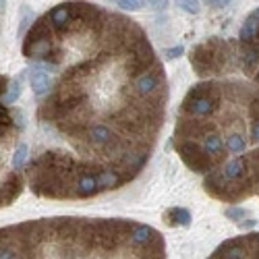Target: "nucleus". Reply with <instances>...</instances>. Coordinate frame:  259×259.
Segmentation results:
<instances>
[{"mask_svg": "<svg viewBox=\"0 0 259 259\" xmlns=\"http://www.w3.org/2000/svg\"><path fill=\"white\" fill-rule=\"evenodd\" d=\"M160 90H164V73H162V64H156L149 71H143L133 79V92L137 98H152Z\"/></svg>", "mask_w": 259, "mask_h": 259, "instance_id": "nucleus-1", "label": "nucleus"}, {"mask_svg": "<svg viewBox=\"0 0 259 259\" xmlns=\"http://www.w3.org/2000/svg\"><path fill=\"white\" fill-rule=\"evenodd\" d=\"M29 81H31V90L35 94V98H44L50 94V88H52V77L48 71H41L37 67H31L29 69Z\"/></svg>", "mask_w": 259, "mask_h": 259, "instance_id": "nucleus-2", "label": "nucleus"}, {"mask_svg": "<svg viewBox=\"0 0 259 259\" xmlns=\"http://www.w3.org/2000/svg\"><path fill=\"white\" fill-rule=\"evenodd\" d=\"M164 218L170 226H189L191 224V213L185 207H170Z\"/></svg>", "mask_w": 259, "mask_h": 259, "instance_id": "nucleus-3", "label": "nucleus"}, {"mask_svg": "<svg viewBox=\"0 0 259 259\" xmlns=\"http://www.w3.org/2000/svg\"><path fill=\"white\" fill-rule=\"evenodd\" d=\"M27 73H23L21 77H17V79H13L11 83H9V90H7V94L0 98V104L3 106H11V104H15L17 100H19V96H21V79H23Z\"/></svg>", "mask_w": 259, "mask_h": 259, "instance_id": "nucleus-4", "label": "nucleus"}, {"mask_svg": "<svg viewBox=\"0 0 259 259\" xmlns=\"http://www.w3.org/2000/svg\"><path fill=\"white\" fill-rule=\"evenodd\" d=\"M27 160H29V145L27 143H19L17 149H15V156H13V170L19 172L21 168L27 166Z\"/></svg>", "mask_w": 259, "mask_h": 259, "instance_id": "nucleus-5", "label": "nucleus"}, {"mask_svg": "<svg viewBox=\"0 0 259 259\" xmlns=\"http://www.w3.org/2000/svg\"><path fill=\"white\" fill-rule=\"evenodd\" d=\"M116 5H118V9H122V11H141V9L145 7L141 0H128V3L120 0V3H116Z\"/></svg>", "mask_w": 259, "mask_h": 259, "instance_id": "nucleus-6", "label": "nucleus"}, {"mask_svg": "<svg viewBox=\"0 0 259 259\" xmlns=\"http://www.w3.org/2000/svg\"><path fill=\"white\" fill-rule=\"evenodd\" d=\"M11 118H13V126L17 128V131H21V128H23V124H25V120H23V112H21V110H15V108H11Z\"/></svg>", "mask_w": 259, "mask_h": 259, "instance_id": "nucleus-7", "label": "nucleus"}, {"mask_svg": "<svg viewBox=\"0 0 259 259\" xmlns=\"http://www.w3.org/2000/svg\"><path fill=\"white\" fill-rule=\"evenodd\" d=\"M179 9L189 15H195V13H199L201 7H199V3H179Z\"/></svg>", "mask_w": 259, "mask_h": 259, "instance_id": "nucleus-8", "label": "nucleus"}, {"mask_svg": "<svg viewBox=\"0 0 259 259\" xmlns=\"http://www.w3.org/2000/svg\"><path fill=\"white\" fill-rule=\"evenodd\" d=\"M226 215H228V218H232V220H236V218H243V215H247V209H243V207H230V209H226Z\"/></svg>", "mask_w": 259, "mask_h": 259, "instance_id": "nucleus-9", "label": "nucleus"}, {"mask_svg": "<svg viewBox=\"0 0 259 259\" xmlns=\"http://www.w3.org/2000/svg\"><path fill=\"white\" fill-rule=\"evenodd\" d=\"M185 52V48L183 46H177V48H168V50H164V56L170 60V58H177V56H181Z\"/></svg>", "mask_w": 259, "mask_h": 259, "instance_id": "nucleus-10", "label": "nucleus"}, {"mask_svg": "<svg viewBox=\"0 0 259 259\" xmlns=\"http://www.w3.org/2000/svg\"><path fill=\"white\" fill-rule=\"evenodd\" d=\"M9 77H5V75H0V98H3L5 94H7V90H9Z\"/></svg>", "mask_w": 259, "mask_h": 259, "instance_id": "nucleus-11", "label": "nucleus"}, {"mask_svg": "<svg viewBox=\"0 0 259 259\" xmlns=\"http://www.w3.org/2000/svg\"><path fill=\"white\" fill-rule=\"evenodd\" d=\"M7 131H9V128H5V126H3V124H0V137H3V135H5V133H7Z\"/></svg>", "mask_w": 259, "mask_h": 259, "instance_id": "nucleus-12", "label": "nucleus"}, {"mask_svg": "<svg viewBox=\"0 0 259 259\" xmlns=\"http://www.w3.org/2000/svg\"><path fill=\"white\" fill-rule=\"evenodd\" d=\"M5 9V3H0V11H3Z\"/></svg>", "mask_w": 259, "mask_h": 259, "instance_id": "nucleus-13", "label": "nucleus"}]
</instances>
